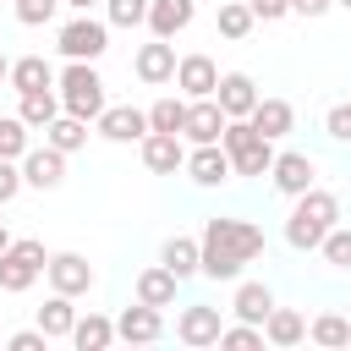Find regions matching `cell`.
Listing matches in <instances>:
<instances>
[{"instance_id": "cell-1", "label": "cell", "mask_w": 351, "mask_h": 351, "mask_svg": "<svg viewBox=\"0 0 351 351\" xmlns=\"http://www.w3.org/2000/svg\"><path fill=\"white\" fill-rule=\"evenodd\" d=\"M258 252H263V225H252V219L214 214L197 230V258H203V274L208 280H236Z\"/></svg>"}, {"instance_id": "cell-2", "label": "cell", "mask_w": 351, "mask_h": 351, "mask_svg": "<svg viewBox=\"0 0 351 351\" xmlns=\"http://www.w3.org/2000/svg\"><path fill=\"white\" fill-rule=\"evenodd\" d=\"M335 225H340V197L324 192V186H307V192L296 197L291 219H285V241H291L296 252H318V241H324Z\"/></svg>"}, {"instance_id": "cell-3", "label": "cell", "mask_w": 351, "mask_h": 351, "mask_svg": "<svg viewBox=\"0 0 351 351\" xmlns=\"http://www.w3.org/2000/svg\"><path fill=\"white\" fill-rule=\"evenodd\" d=\"M55 93H60V110L77 121H99L104 110V77L93 71V60H66V71H55Z\"/></svg>"}, {"instance_id": "cell-4", "label": "cell", "mask_w": 351, "mask_h": 351, "mask_svg": "<svg viewBox=\"0 0 351 351\" xmlns=\"http://www.w3.org/2000/svg\"><path fill=\"white\" fill-rule=\"evenodd\" d=\"M219 148L230 154V170H236V176H269V165H274V143L258 137L247 115H241V121H225Z\"/></svg>"}, {"instance_id": "cell-5", "label": "cell", "mask_w": 351, "mask_h": 351, "mask_svg": "<svg viewBox=\"0 0 351 351\" xmlns=\"http://www.w3.org/2000/svg\"><path fill=\"white\" fill-rule=\"evenodd\" d=\"M44 241H33V236H22V241H11L5 252H0V291L5 296H22L38 274H44Z\"/></svg>"}, {"instance_id": "cell-6", "label": "cell", "mask_w": 351, "mask_h": 351, "mask_svg": "<svg viewBox=\"0 0 351 351\" xmlns=\"http://www.w3.org/2000/svg\"><path fill=\"white\" fill-rule=\"evenodd\" d=\"M66 60H99L104 49H110V22H99V16H88V11H77L66 27H60V44H55Z\"/></svg>"}, {"instance_id": "cell-7", "label": "cell", "mask_w": 351, "mask_h": 351, "mask_svg": "<svg viewBox=\"0 0 351 351\" xmlns=\"http://www.w3.org/2000/svg\"><path fill=\"white\" fill-rule=\"evenodd\" d=\"M44 280H49V291H60V296H88V291H93V263H88L82 252H49V258H44Z\"/></svg>"}, {"instance_id": "cell-8", "label": "cell", "mask_w": 351, "mask_h": 351, "mask_svg": "<svg viewBox=\"0 0 351 351\" xmlns=\"http://www.w3.org/2000/svg\"><path fill=\"white\" fill-rule=\"evenodd\" d=\"M93 132L104 143H143L148 137V110H137V104H104L99 121H93Z\"/></svg>"}, {"instance_id": "cell-9", "label": "cell", "mask_w": 351, "mask_h": 351, "mask_svg": "<svg viewBox=\"0 0 351 351\" xmlns=\"http://www.w3.org/2000/svg\"><path fill=\"white\" fill-rule=\"evenodd\" d=\"M219 329H225V318L208 302H186L176 313V340L181 346H219Z\"/></svg>"}, {"instance_id": "cell-10", "label": "cell", "mask_w": 351, "mask_h": 351, "mask_svg": "<svg viewBox=\"0 0 351 351\" xmlns=\"http://www.w3.org/2000/svg\"><path fill=\"white\" fill-rule=\"evenodd\" d=\"M16 165H22V186L55 192V186L66 181V154H60V148H49V143H44V148H27Z\"/></svg>"}, {"instance_id": "cell-11", "label": "cell", "mask_w": 351, "mask_h": 351, "mask_svg": "<svg viewBox=\"0 0 351 351\" xmlns=\"http://www.w3.org/2000/svg\"><path fill=\"white\" fill-rule=\"evenodd\" d=\"M313 176H318V165H313L302 148H285V154H274V165H269V181H274V192H285V197H302V192L313 186Z\"/></svg>"}, {"instance_id": "cell-12", "label": "cell", "mask_w": 351, "mask_h": 351, "mask_svg": "<svg viewBox=\"0 0 351 351\" xmlns=\"http://www.w3.org/2000/svg\"><path fill=\"white\" fill-rule=\"evenodd\" d=\"M132 71H137V82H148V88H165V82L176 77V44H170V38H154V44H143V49L132 55Z\"/></svg>"}, {"instance_id": "cell-13", "label": "cell", "mask_w": 351, "mask_h": 351, "mask_svg": "<svg viewBox=\"0 0 351 351\" xmlns=\"http://www.w3.org/2000/svg\"><path fill=\"white\" fill-rule=\"evenodd\" d=\"M170 82H176L186 99H214V88H219V66H214L208 55H181Z\"/></svg>"}, {"instance_id": "cell-14", "label": "cell", "mask_w": 351, "mask_h": 351, "mask_svg": "<svg viewBox=\"0 0 351 351\" xmlns=\"http://www.w3.org/2000/svg\"><path fill=\"white\" fill-rule=\"evenodd\" d=\"M214 99H219L225 121H241V115H252V104H258L263 93H258V82H252L247 71H219V88H214Z\"/></svg>"}, {"instance_id": "cell-15", "label": "cell", "mask_w": 351, "mask_h": 351, "mask_svg": "<svg viewBox=\"0 0 351 351\" xmlns=\"http://www.w3.org/2000/svg\"><path fill=\"white\" fill-rule=\"evenodd\" d=\"M197 186H219V181H230L236 170H230V154L219 148V143H192V154H186V165H181Z\"/></svg>"}, {"instance_id": "cell-16", "label": "cell", "mask_w": 351, "mask_h": 351, "mask_svg": "<svg viewBox=\"0 0 351 351\" xmlns=\"http://www.w3.org/2000/svg\"><path fill=\"white\" fill-rule=\"evenodd\" d=\"M159 335H165V313L148 307V302H132V307L115 318V340H126V346H148V340H159Z\"/></svg>"}, {"instance_id": "cell-17", "label": "cell", "mask_w": 351, "mask_h": 351, "mask_svg": "<svg viewBox=\"0 0 351 351\" xmlns=\"http://www.w3.org/2000/svg\"><path fill=\"white\" fill-rule=\"evenodd\" d=\"M219 132H225V110H219V99H186L181 137H186V143H219Z\"/></svg>"}, {"instance_id": "cell-18", "label": "cell", "mask_w": 351, "mask_h": 351, "mask_svg": "<svg viewBox=\"0 0 351 351\" xmlns=\"http://www.w3.org/2000/svg\"><path fill=\"white\" fill-rule=\"evenodd\" d=\"M143 165H148L154 176H176V170L186 165L181 132H148V137H143Z\"/></svg>"}, {"instance_id": "cell-19", "label": "cell", "mask_w": 351, "mask_h": 351, "mask_svg": "<svg viewBox=\"0 0 351 351\" xmlns=\"http://www.w3.org/2000/svg\"><path fill=\"white\" fill-rule=\"evenodd\" d=\"M192 16H197V0H148V33H154V38L186 33Z\"/></svg>"}, {"instance_id": "cell-20", "label": "cell", "mask_w": 351, "mask_h": 351, "mask_svg": "<svg viewBox=\"0 0 351 351\" xmlns=\"http://www.w3.org/2000/svg\"><path fill=\"white\" fill-rule=\"evenodd\" d=\"M247 121H252V132H258V137L280 143V137H285V132L296 126V110H291V99H258Z\"/></svg>"}, {"instance_id": "cell-21", "label": "cell", "mask_w": 351, "mask_h": 351, "mask_svg": "<svg viewBox=\"0 0 351 351\" xmlns=\"http://www.w3.org/2000/svg\"><path fill=\"white\" fill-rule=\"evenodd\" d=\"M269 307H274V291H269L263 280H241V285H236V296H230V313H236L241 324H258V329H263Z\"/></svg>"}, {"instance_id": "cell-22", "label": "cell", "mask_w": 351, "mask_h": 351, "mask_svg": "<svg viewBox=\"0 0 351 351\" xmlns=\"http://www.w3.org/2000/svg\"><path fill=\"white\" fill-rule=\"evenodd\" d=\"M132 291H137V302H148V307H170V302H176V291H181V280H176L165 263H148V269L137 274V285H132Z\"/></svg>"}, {"instance_id": "cell-23", "label": "cell", "mask_w": 351, "mask_h": 351, "mask_svg": "<svg viewBox=\"0 0 351 351\" xmlns=\"http://www.w3.org/2000/svg\"><path fill=\"white\" fill-rule=\"evenodd\" d=\"M263 340L269 346H302L307 340V318L296 313V307H269V318H263Z\"/></svg>"}, {"instance_id": "cell-24", "label": "cell", "mask_w": 351, "mask_h": 351, "mask_svg": "<svg viewBox=\"0 0 351 351\" xmlns=\"http://www.w3.org/2000/svg\"><path fill=\"white\" fill-rule=\"evenodd\" d=\"M159 263H165L176 280H192V274H203V258H197V236H170V241L159 247Z\"/></svg>"}, {"instance_id": "cell-25", "label": "cell", "mask_w": 351, "mask_h": 351, "mask_svg": "<svg viewBox=\"0 0 351 351\" xmlns=\"http://www.w3.org/2000/svg\"><path fill=\"white\" fill-rule=\"evenodd\" d=\"M5 82H11L16 93H33V88H55V66H49L44 55H22V60H11Z\"/></svg>"}, {"instance_id": "cell-26", "label": "cell", "mask_w": 351, "mask_h": 351, "mask_svg": "<svg viewBox=\"0 0 351 351\" xmlns=\"http://www.w3.org/2000/svg\"><path fill=\"white\" fill-rule=\"evenodd\" d=\"M115 340V318H104V313H77V324H71V346L77 351H104Z\"/></svg>"}, {"instance_id": "cell-27", "label": "cell", "mask_w": 351, "mask_h": 351, "mask_svg": "<svg viewBox=\"0 0 351 351\" xmlns=\"http://www.w3.org/2000/svg\"><path fill=\"white\" fill-rule=\"evenodd\" d=\"M16 99H22V104H16V115H22L33 132H44V126L60 115V93H55V88H33V93H16Z\"/></svg>"}, {"instance_id": "cell-28", "label": "cell", "mask_w": 351, "mask_h": 351, "mask_svg": "<svg viewBox=\"0 0 351 351\" xmlns=\"http://www.w3.org/2000/svg\"><path fill=\"white\" fill-rule=\"evenodd\" d=\"M44 143H49V148H60V154L71 159L77 148H88V121H77V115H66V110H60V115L44 126Z\"/></svg>"}, {"instance_id": "cell-29", "label": "cell", "mask_w": 351, "mask_h": 351, "mask_svg": "<svg viewBox=\"0 0 351 351\" xmlns=\"http://www.w3.org/2000/svg\"><path fill=\"white\" fill-rule=\"evenodd\" d=\"M71 324H77V307H71V296L49 291V302L38 307V329H44L49 340H71Z\"/></svg>"}, {"instance_id": "cell-30", "label": "cell", "mask_w": 351, "mask_h": 351, "mask_svg": "<svg viewBox=\"0 0 351 351\" xmlns=\"http://www.w3.org/2000/svg\"><path fill=\"white\" fill-rule=\"evenodd\" d=\"M307 340L324 346V351H346V340H351V318H346V313H318V318L307 324Z\"/></svg>"}, {"instance_id": "cell-31", "label": "cell", "mask_w": 351, "mask_h": 351, "mask_svg": "<svg viewBox=\"0 0 351 351\" xmlns=\"http://www.w3.org/2000/svg\"><path fill=\"white\" fill-rule=\"evenodd\" d=\"M252 22H258V16H252V5H247V0H225V5H219V16H214L219 38H230V44H241V38L252 33Z\"/></svg>"}, {"instance_id": "cell-32", "label": "cell", "mask_w": 351, "mask_h": 351, "mask_svg": "<svg viewBox=\"0 0 351 351\" xmlns=\"http://www.w3.org/2000/svg\"><path fill=\"white\" fill-rule=\"evenodd\" d=\"M33 148V126L22 115H0V159H22Z\"/></svg>"}, {"instance_id": "cell-33", "label": "cell", "mask_w": 351, "mask_h": 351, "mask_svg": "<svg viewBox=\"0 0 351 351\" xmlns=\"http://www.w3.org/2000/svg\"><path fill=\"white\" fill-rule=\"evenodd\" d=\"M186 121V99H154L148 104V132H181Z\"/></svg>"}, {"instance_id": "cell-34", "label": "cell", "mask_w": 351, "mask_h": 351, "mask_svg": "<svg viewBox=\"0 0 351 351\" xmlns=\"http://www.w3.org/2000/svg\"><path fill=\"white\" fill-rule=\"evenodd\" d=\"M104 22L110 27H137V22H148V0H104Z\"/></svg>"}, {"instance_id": "cell-35", "label": "cell", "mask_w": 351, "mask_h": 351, "mask_svg": "<svg viewBox=\"0 0 351 351\" xmlns=\"http://www.w3.org/2000/svg\"><path fill=\"white\" fill-rule=\"evenodd\" d=\"M318 252H324V263H335V269H351V230H346V225H335V230L318 241Z\"/></svg>"}, {"instance_id": "cell-36", "label": "cell", "mask_w": 351, "mask_h": 351, "mask_svg": "<svg viewBox=\"0 0 351 351\" xmlns=\"http://www.w3.org/2000/svg\"><path fill=\"white\" fill-rule=\"evenodd\" d=\"M219 346H230V351H258V346H263V329H258V324H225V329H219Z\"/></svg>"}, {"instance_id": "cell-37", "label": "cell", "mask_w": 351, "mask_h": 351, "mask_svg": "<svg viewBox=\"0 0 351 351\" xmlns=\"http://www.w3.org/2000/svg\"><path fill=\"white\" fill-rule=\"evenodd\" d=\"M16 5V22L22 27H44V22H55V11H60V0H11Z\"/></svg>"}, {"instance_id": "cell-38", "label": "cell", "mask_w": 351, "mask_h": 351, "mask_svg": "<svg viewBox=\"0 0 351 351\" xmlns=\"http://www.w3.org/2000/svg\"><path fill=\"white\" fill-rule=\"evenodd\" d=\"M324 132H329L335 143H351V104H335V110L324 115Z\"/></svg>"}, {"instance_id": "cell-39", "label": "cell", "mask_w": 351, "mask_h": 351, "mask_svg": "<svg viewBox=\"0 0 351 351\" xmlns=\"http://www.w3.org/2000/svg\"><path fill=\"white\" fill-rule=\"evenodd\" d=\"M16 192H22V165H16V159H0V208H5Z\"/></svg>"}, {"instance_id": "cell-40", "label": "cell", "mask_w": 351, "mask_h": 351, "mask_svg": "<svg viewBox=\"0 0 351 351\" xmlns=\"http://www.w3.org/2000/svg\"><path fill=\"white\" fill-rule=\"evenodd\" d=\"M44 346H49L44 329H16V335H5V351H44Z\"/></svg>"}, {"instance_id": "cell-41", "label": "cell", "mask_w": 351, "mask_h": 351, "mask_svg": "<svg viewBox=\"0 0 351 351\" xmlns=\"http://www.w3.org/2000/svg\"><path fill=\"white\" fill-rule=\"evenodd\" d=\"M247 5H252L258 22H280V16H291V0H247Z\"/></svg>"}, {"instance_id": "cell-42", "label": "cell", "mask_w": 351, "mask_h": 351, "mask_svg": "<svg viewBox=\"0 0 351 351\" xmlns=\"http://www.w3.org/2000/svg\"><path fill=\"white\" fill-rule=\"evenodd\" d=\"M329 5H335V0H291V11H296V16H324Z\"/></svg>"}, {"instance_id": "cell-43", "label": "cell", "mask_w": 351, "mask_h": 351, "mask_svg": "<svg viewBox=\"0 0 351 351\" xmlns=\"http://www.w3.org/2000/svg\"><path fill=\"white\" fill-rule=\"evenodd\" d=\"M60 5H71V11H88V5H99V0H60Z\"/></svg>"}, {"instance_id": "cell-44", "label": "cell", "mask_w": 351, "mask_h": 351, "mask_svg": "<svg viewBox=\"0 0 351 351\" xmlns=\"http://www.w3.org/2000/svg\"><path fill=\"white\" fill-rule=\"evenodd\" d=\"M5 247H11V230H5V225H0V252H5Z\"/></svg>"}, {"instance_id": "cell-45", "label": "cell", "mask_w": 351, "mask_h": 351, "mask_svg": "<svg viewBox=\"0 0 351 351\" xmlns=\"http://www.w3.org/2000/svg\"><path fill=\"white\" fill-rule=\"evenodd\" d=\"M5 71H11V60H5V49H0V82H5Z\"/></svg>"}, {"instance_id": "cell-46", "label": "cell", "mask_w": 351, "mask_h": 351, "mask_svg": "<svg viewBox=\"0 0 351 351\" xmlns=\"http://www.w3.org/2000/svg\"><path fill=\"white\" fill-rule=\"evenodd\" d=\"M335 5H340V11H351V0H335Z\"/></svg>"}, {"instance_id": "cell-47", "label": "cell", "mask_w": 351, "mask_h": 351, "mask_svg": "<svg viewBox=\"0 0 351 351\" xmlns=\"http://www.w3.org/2000/svg\"><path fill=\"white\" fill-rule=\"evenodd\" d=\"M346 346H351V340H346Z\"/></svg>"}]
</instances>
